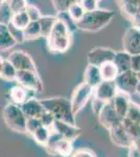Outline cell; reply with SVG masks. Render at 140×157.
Here are the masks:
<instances>
[{
	"label": "cell",
	"mask_w": 140,
	"mask_h": 157,
	"mask_svg": "<svg viewBox=\"0 0 140 157\" xmlns=\"http://www.w3.org/2000/svg\"><path fill=\"white\" fill-rule=\"evenodd\" d=\"M30 22L32 21H30L26 11L15 13L14 17H13V20H12V24L14 25V26H16L20 29H23V30L28 26Z\"/></svg>",
	"instance_id": "cell-29"
},
{
	"label": "cell",
	"mask_w": 140,
	"mask_h": 157,
	"mask_svg": "<svg viewBox=\"0 0 140 157\" xmlns=\"http://www.w3.org/2000/svg\"><path fill=\"white\" fill-rule=\"evenodd\" d=\"M50 1H51L53 9L57 11L58 14H60V13L68 12L69 7L75 2H78V0H50Z\"/></svg>",
	"instance_id": "cell-32"
},
{
	"label": "cell",
	"mask_w": 140,
	"mask_h": 157,
	"mask_svg": "<svg viewBox=\"0 0 140 157\" xmlns=\"http://www.w3.org/2000/svg\"><path fill=\"white\" fill-rule=\"evenodd\" d=\"M0 20H1V24L9 25L12 23L13 17H14L15 13L13 12L12 6L9 1L6 0H2L1 1V7H0Z\"/></svg>",
	"instance_id": "cell-27"
},
{
	"label": "cell",
	"mask_w": 140,
	"mask_h": 157,
	"mask_svg": "<svg viewBox=\"0 0 140 157\" xmlns=\"http://www.w3.org/2000/svg\"><path fill=\"white\" fill-rule=\"evenodd\" d=\"M71 157H95V155L88 149H81V150L74 152Z\"/></svg>",
	"instance_id": "cell-41"
},
{
	"label": "cell",
	"mask_w": 140,
	"mask_h": 157,
	"mask_svg": "<svg viewBox=\"0 0 140 157\" xmlns=\"http://www.w3.org/2000/svg\"><path fill=\"white\" fill-rule=\"evenodd\" d=\"M98 1H100V0H98Z\"/></svg>",
	"instance_id": "cell-48"
},
{
	"label": "cell",
	"mask_w": 140,
	"mask_h": 157,
	"mask_svg": "<svg viewBox=\"0 0 140 157\" xmlns=\"http://www.w3.org/2000/svg\"><path fill=\"white\" fill-rule=\"evenodd\" d=\"M115 12L110 10H100L86 13L80 21L76 23V29L82 32L96 33L106 27L114 18Z\"/></svg>",
	"instance_id": "cell-3"
},
{
	"label": "cell",
	"mask_w": 140,
	"mask_h": 157,
	"mask_svg": "<svg viewBox=\"0 0 140 157\" xmlns=\"http://www.w3.org/2000/svg\"><path fill=\"white\" fill-rule=\"evenodd\" d=\"M84 82L90 85L92 88H95L103 82V78H101L100 69L97 66L94 65H89L86 67L85 73H84Z\"/></svg>",
	"instance_id": "cell-18"
},
{
	"label": "cell",
	"mask_w": 140,
	"mask_h": 157,
	"mask_svg": "<svg viewBox=\"0 0 140 157\" xmlns=\"http://www.w3.org/2000/svg\"><path fill=\"white\" fill-rule=\"evenodd\" d=\"M18 42L12 36L9 26L4 24H0V48L1 52H6L13 48Z\"/></svg>",
	"instance_id": "cell-19"
},
{
	"label": "cell",
	"mask_w": 140,
	"mask_h": 157,
	"mask_svg": "<svg viewBox=\"0 0 140 157\" xmlns=\"http://www.w3.org/2000/svg\"><path fill=\"white\" fill-rule=\"evenodd\" d=\"M109 133H110L112 143L115 146L123 149H130L133 147V140H132L131 136L129 135L124 126L123 125V121L118 125L114 126L113 128L110 129Z\"/></svg>",
	"instance_id": "cell-13"
},
{
	"label": "cell",
	"mask_w": 140,
	"mask_h": 157,
	"mask_svg": "<svg viewBox=\"0 0 140 157\" xmlns=\"http://www.w3.org/2000/svg\"><path fill=\"white\" fill-rule=\"evenodd\" d=\"M47 112L51 113L55 120L66 121L71 125H76L75 114L72 110L70 100L66 98H47L41 100Z\"/></svg>",
	"instance_id": "cell-2"
},
{
	"label": "cell",
	"mask_w": 140,
	"mask_h": 157,
	"mask_svg": "<svg viewBox=\"0 0 140 157\" xmlns=\"http://www.w3.org/2000/svg\"><path fill=\"white\" fill-rule=\"evenodd\" d=\"M131 22L133 23L134 26L140 27V6H139V9L137 10L136 14L134 15V17H133V19H132Z\"/></svg>",
	"instance_id": "cell-43"
},
{
	"label": "cell",
	"mask_w": 140,
	"mask_h": 157,
	"mask_svg": "<svg viewBox=\"0 0 140 157\" xmlns=\"http://www.w3.org/2000/svg\"><path fill=\"white\" fill-rule=\"evenodd\" d=\"M93 92L94 88H92L90 85H88L85 82L81 83L75 88L72 93V97L70 98L72 110L75 115L83 110L84 107L86 106V104L88 103L89 98H91V97L93 95Z\"/></svg>",
	"instance_id": "cell-6"
},
{
	"label": "cell",
	"mask_w": 140,
	"mask_h": 157,
	"mask_svg": "<svg viewBox=\"0 0 140 157\" xmlns=\"http://www.w3.org/2000/svg\"><path fill=\"white\" fill-rule=\"evenodd\" d=\"M123 125L124 126V128H126L127 132L129 133V135L131 136L132 140L134 138L140 137V124L133 123V121L124 118V120H123Z\"/></svg>",
	"instance_id": "cell-31"
},
{
	"label": "cell",
	"mask_w": 140,
	"mask_h": 157,
	"mask_svg": "<svg viewBox=\"0 0 140 157\" xmlns=\"http://www.w3.org/2000/svg\"><path fill=\"white\" fill-rule=\"evenodd\" d=\"M139 78L137 75V72L133 70L119 73V75L115 80V84L118 88V91L127 94L131 95L133 93L137 92V88L139 85Z\"/></svg>",
	"instance_id": "cell-7"
},
{
	"label": "cell",
	"mask_w": 140,
	"mask_h": 157,
	"mask_svg": "<svg viewBox=\"0 0 140 157\" xmlns=\"http://www.w3.org/2000/svg\"><path fill=\"white\" fill-rule=\"evenodd\" d=\"M98 0H80V3L82 4L86 13L96 11L98 6Z\"/></svg>",
	"instance_id": "cell-38"
},
{
	"label": "cell",
	"mask_w": 140,
	"mask_h": 157,
	"mask_svg": "<svg viewBox=\"0 0 140 157\" xmlns=\"http://www.w3.org/2000/svg\"><path fill=\"white\" fill-rule=\"evenodd\" d=\"M131 103H132V101L130 100V95L127 94V93L120 92V91L117 92L115 98L112 101V104H113L117 114H118L121 121L127 117V114H128V111L130 109V106H131Z\"/></svg>",
	"instance_id": "cell-17"
},
{
	"label": "cell",
	"mask_w": 140,
	"mask_h": 157,
	"mask_svg": "<svg viewBox=\"0 0 140 157\" xmlns=\"http://www.w3.org/2000/svg\"><path fill=\"white\" fill-rule=\"evenodd\" d=\"M28 92H30V90H27L26 88L22 87V86H14L11 89V91H9V97L12 98V103H15L17 105L21 106L27 100L32 98H29Z\"/></svg>",
	"instance_id": "cell-23"
},
{
	"label": "cell",
	"mask_w": 140,
	"mask_h": 157,
	"mask_svg": "<svg viewBox=\"0 0 140 157\" xmlns=\"http://www.w3.org/2000/svg\"><path fill=\"white\" fill-rule=\"evenodd\" d=\"M25 41H32L38 38L42 37L41 35V26L39 21H32L28 26L24 29Z\"/></svg>",
	"instance_id": "cell-28"
},
{
	"label": "cell",
	"mask_w": 140,
	"mask_h": 157,
	"mask_svg": "<svg viewBox=\"0 0 140 157\" xmlns=\"http://www.w3.org/2000/svg\"><path fill=\"white\" fill-rule=\"evenodd\" d=\"M16 82L22 87L26 88L32 92H42L43 90V83L41 78L38 75L37 71H18Z\"/></svg>",
	"instance_id": "cell-8"
},
{
	"label": "cell",
	"mask_w": 140,
	"mask_h": 157,
	"mask_svg": "<svg viewBox=\"0 0 140 157\" xmlns=\"http://www.w3.org/2000/svg\"><path fill=\"white\" fill-rule=\"evenodd\" d=\"M58 21V17L55 16H43L41 19L39 20L40 26H41V35L45 39L49 36L51 30L55 26V22Z\"/></svg>",
	"instance_id": "cell-26"
},
{
	"label": "cell",
	"mask_w": 140,
	"mask_h": 157,
	"mask_svg": "<svg viewBox=\"0 0 140 157\" xmlns=\"http://www.w3.org/2000/svg\"><path fill=\"white\" fill-rule=\"evenodd\" d=\"M25 116L27 118H41L42 115L46 112L44 106L42 105L41 100L32 98L21 105Z\"/></svg>",
	"instance_id": "cell-16"
},
{
	"label": "cell",
	"mask_w": 140,
	"mask_h": 157,
	"mask_svg": "<svg viewBox=\"0 0 140 157\" xmlns=\"http://www.w3.org/2000/svg\"><path fill=\"white\" fill-rule=\"evenodd\" d=\"M32 136L38 145L45 147L47 145L50 136H51V129L45 127V126H42V127H40L38 130H36L35 132L32 133Z\"/></svg>",
	"instance_id": "cell-25"
},
{
	"label": "cell",
	"mask_w": 140,
	"mask_h": 157,
	"mask_svg": "<svg viewBox=\"0 0 140 157\" xmlns=\"http://www.w3.org/2000/svg\"><path fill=\"white\" fill-rule=\"evenodd\" d=\"M103 81H115L119 75V70L114 62H108L99 67Z\"/></svg>",
	"instance_id": "cell-24"
},
{
	"label": "cell",
	"mask_w": 140,
	"mask_h": 157,
	"mask_svg": "<svg viewBox=\"0 0 140 157\" xmlns=\"http://www.w3.org/2000/svg\"><path fill=\"white\" fill-rule=\"evenodd\" d=\"M40 120H41L43 126L48 127V128H51L53 121H55V117L52 116L51 113H49V112H47V111H46V112L42 115V117L40 118Z\"/></svg>",
	"instance_id": "cell-40"
},
{
	"label": "cell",
	"mask_w": 140,
	"mask_h": 157,
	"mask_svg": "<svg viewBox=\"0 0 140 157\" xmlns=\"http://www.w3.org/2000/svg\"><path fill=\"white\" fill-rule=\"evenodd\" d=\"M114 64L119 70V73H123L132 70V56L127 52H117L114 58Z\"/></svg>",
	"instance_id": "cell-21"
},
{
	"label": "cell",
	"mask_w": 140,
	"mask_h": 157,
	"mask_svg": "<svg viewBox=\"0 0 140 157\" xmlns=\"http://www.w3.org/2000/svg\"><path fill=\"white\" fill-rule=\"evenodd\" d=\"M50 129H51L52 132L59 134L61 137L71 141L75 140L81 135V133H82L81 128H78L76 125H71V124H68L66 121L59 120H55Z\"/></svg>",
	"instance_id": "cell-12"
},
{
	"label": "cell",
	"mask_w": 140,
	"mask_h": 157,
	"mask_svg": "<svg viewBox=\"0 0 140 157\" xmlns=\"http://www.w3.org/2000/svg\"><path fill=\"white\" fill-rule=\"evenodd\" d=\"M106 104L107 103L103 102V101L98 100V98H95L93 97V98H92V110H93V112L98 115L99 113H100V111L103 110V108L105 107Z\"/></svg>",
	"instance_id": "cell-39"
},
{
	"label": "cell",
	"mask_w": 140,
	"mask_h": 157,
	"mask_svg": "<svg viewBox=\"0 0 140 157\" xmlns=\"http://www.w3.org/2000/svg\"><path fill=\"white\" fill-rule=\"evenodd\" d=\"M98 121L99 124L107 130H110L114 126L121 123L120 117L117 114L112 102L107 103L105 105V107L103 108V110L98 114Z\"/></svg>",
	"instance_id": "cell-15"
},
{
	"label": "cell",
	"mask_w": 140,
	"mask_h": 157,
	"mask_svg": "<svg viewBox=\"0 0 140 157\" xmlns=\"http://www.w3.org/2000/svg\"><path fill=\"white\" fill-rule=\"evenodd\" d=\"M7 26H9V32H11L12 36L15 38V40H16L18 43H23L25 41V35H24L23 29H18V27L14 26L12 23H9Z\"/></svg>",
	"instance_id": "cell-35"
},
{
	"label": "cell",
	"mask_w": 140,
	"mask_h": 157,
	"mask_svg": "<svg viewBox=\"0 0 140 157\" xmlns=\"http://www.w3.org/2000/svg\"><path fill=\"white\" fill-rule=\"evenodd\" d=\"M116 52L108 47H94L87 55V62L89 65L100 67L108 62H113Z\"/></svg>",
	"instance_id": "cell-10"
},
{
	"label": "cell",
	"mask_w": 140,
	"mask_h": 157,
	"mask_svg": "<svg viewBox=\"0 0 140 157\" xmlns=\"http://www.w3.org/2000/svg\"><path fill=\"white\" fill-rule=\"evenodd\" d=\"M117 92L118 88L115 84V81H103L94 88L93 97L105 103H110L115 98Z\"/></svg>",
	"instance_id": "cell-14"
},
{
	"label": "cell",
	"mask_w": 140,
	"mask_h": 157,
	"mask_svg": "<svg viewBox=\"0 0 140 157\" xmlns=\"http://www.w3.org/2000/svg\"><path fill=\"white\" fill-rule=\"evenodd\" d=\"M71 33L72 30L63 20L59 19L55 26L46 38L47 47L53 54H63L69 49L71 45Z\"/></svg>",
	"instance_id": "cell-1"
},
{
	"label": "cell",
	"mask_w": 140,
	"mask_h": 157,
	"mask_svg": "<svg viewBox=\"0 0 140 157\" xmlns=\"http://www.w3.org/2000/svg\"><path fill=\"white\" fill-rule=\"evenodd\" d=\"M7 59L11 61V63L16 67L18 71H27V70L37 71L35 61L27 52H23V50L11 52Z\"/></svg>",
	"instance_id": "cell-11"
},
{
	"label": "cell",
	"mask_w": 140,
	"mask_h": 157,
	"mask_svg": "<svg viewBox=\"0 0 140 157\" xmlns=\"http://www.w3.org/2000/svg\"><path fill=\"white\" fill-rule=\"evenodd\" d=\"M3 121L6 127L17 133H27V117L21 106L9 103L3 108Z\"/></svg>",
	"instance_id": "cell-4"
},
{
	"label": "cell",
	"mask_w": 140,
	"mask_h": 157,
	"mask_svg": "<svg viewBox=\"0 0 140 157\" xmlns=\"http://www.w3.org/2000/svg\"><path fill=\"white\" fill-rule=\"evenodd\" d=\"M137 75H138V78H139V82H140V72L137 73Z\"/></svg>",
	"instance_id": "cell-47"
},
{
	"label": "cell",
	"mask_w": 140,
	"mask_h": 157,
	"mask_svg": "<svg viewBox=\"0 0 140 157\" xmlns=\"http://www.w3.org/2000/svg\"><path fill=\"white\" fill-rule=\"evenodd\" d=\"M43 124L40 118H27V125H26V129H27V133L32 135V133L35 132L36 130H38L40 127H42Z\"/></svg>",
	"instance_id": "cell-36"
},
{
	"label": "cell",
	"mask_w": 140,
	"mask_h": 157,
	"mask_svg": "<svg viewBox=\"0 0 140 157\" xmlns=\"http://www.w3.org/2000/svg\"><path fill=\"white\" fill-rule=\"evenodd\" d=\"M117 2L120 6L123 16L132 21L134 15L140 6V0H117Z\"/></svg>",
	"instance_id": "cell-22"
},
{
	"label": "cell",
	"mask_w": 140,
	"mask_h": 157,
	"mask_svg": "<svg viewBox=\"0 0 140 157\" xmlns=\"http://www.w3.org/2000/svg\"><path fill=\"white\" fill-rule=\"evenodd\" d=\"M132 70L135 72H140V54L132 56Z\"/></svg>",
	"instance_id": "cell-42"
},
{
	"label": "cell",
	"mask_w": 140,
	"mask_h": 157,
	"mask_svg": "<svg viewBox=\"0 0 140 157\" xmlns=\"http://www.w3.org/2000/svg\"><path fill=\"white\" fill-rule=\"evenodd\" d=\"M128 157H140V152L135 149L134 147L129 149V154H128Z\"/></svg>",
	"instance_id": "cell-44"
},
{
	"label": "cell",
	"mask_w": 140,
	"mask_h": 157,
	"mask_svg": "<svg viewBox=\"0 0 140 157\" xmlns=\"http://www.w3.org/2000/svg\"><path fill=\"white\" fill-rule=\"evenodd\" d=\"M133 147L140 152V137H137V138L133 139Z\"/></svg>",
	"instance_id": "cell-45"
},
{
	"label": "cell",
	"mask_w": 140,
	"mask_h": 157,
	"mask_svg": "<svg viewBox=\"0 0 140 157\" xmlns=\"http://www.w3.org/2000/svg\"><path fill=\"white\" fill-rule=\"evenodd\" d=\"M73 141L61 137L59 134L51 131V136L47 145L44 147L45 150L50 155H60L62 157H69L73 151Z\"/></svg>",
	"instance_id": "cell-5"
},
{
	"label": "cell",
	"mask_w": 140,
	"mask_h": 157,
	"mask_svg": "<svg viewBox=\"0 0 140 157\" xmlns=\"http://www.w3.org/2000/svg\"><path fill=\"white\" fill-rule=\"evenodd\" d=\"M68 14H69V16L72 18L73 21H74L75 23H78V22L80 21L84 16H85L86 11L84 10L82 4L80 3V1H78L69 7V10H68Z\"/></svg>",
	"instance_id": "cell-30"
},
{
	"label": "cell",
	"mask_w": 140,
	"mask_h": 157,
	"mask_svg": "<svg viewBox=\"0 0 140 157\" xmlns=\"http://www.w3.org/2000/svg\"><path fill=\"white\" fill-rule=\"evenodd\" d=\"M18 70L9 59H3L0 62V77L6 82L16 81Z\"/></svg>",
	"instance_id": "cell-20"
},
{
	"label": "cell",
	"mask_w": 140,
	"mask_h": 157,
	"mask_svg": "<svg viewBox=\"0 0 140 157\" xmlns=\"http://www.w3.org/2000/svg\"><path fill=\"white\" fill-rule=\"evenodd\" d=\"M123 50L131 56L140 54V27L134 25L126 29L123 39Z\"/></svg>",
	"instance_id": "cell-9"
},
{
	"label": "cell",
	"mask_w": 140,
	"mask_h": 157,
	"mask_svg": "<svg viewBox=\"0 0 140 157\" xmlns=\"http://www.w3.org/2000/svg\"><path fill=\"white\" fill-rule=\"evenodd\" d=\"M126 118L131 121H133V123L140 124V105L132 102Z\"/></svg>",
	"instance_id": "cell-33"
},
{
	"label": "cell",
	"mask_w": 140,
	"mask_h": 157,
	"mask_svg": "<svg viewBox=\"0 0 140 157\" xmlns=\"http://www.w3.org/2000/svg\"><path fill=\"white\" fill-rule=\"evenodd\" d=\"M9 4L12 6V10L14 13H19L25 11L27 7V0H9Z\"/></svg>",
	"instance_id": "cell-37"
},
{
	"label": "cell",
	"mask_w": 140,
	"mask_h": 157,
	"mask_svg": "<svg viewBox=\"0 0 140 157\" xmlns=\"http://www.w3.org/2000/svg\"><path fill=\"white\" fill-rule=\"evenodd\" d=\"M25 11H26L27 15H28L30 21H39V20L43 17V15L41 14L40 10L36 6H32V4H28Z\"/></svg>",
	"instance_id": "cell-34"
},
{
	"label": "cell",
	"mask_w": 140,
	"mask_h": 157,
	"mask_svg": "<svg viewBox=\"0 0 140 157\" xmlns=\"http://www.w3.org/2000/svg\"><path fill=\"white\" fill-rule=\"evenodd\" d=\"M137 93L140 95V83H139V85H138V88H137Z\"/></svg>",
	"instance_id": "cell-46"
}]
</instances>
